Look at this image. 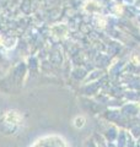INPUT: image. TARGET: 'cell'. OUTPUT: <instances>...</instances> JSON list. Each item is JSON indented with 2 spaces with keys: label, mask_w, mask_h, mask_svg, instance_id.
<instances>
[{
  "label": "cell",
  "mask_w": 140,
  "mask_h": 147,
  "mask_svg": "<svg viewBox=\"0 0 140 147\" xmlns=\"http://www.w3.org/2000/svg\"><path fill=\"white\" fill-rule=\"evenodd\" d=\"M41 0H0V59L31 42Z\"/></svg>",
  "instance_id": "6da1fadb"
},
{
  "label": "cell",
  "mask_w": 140,
  "mask_h": 147,
  "mask_svg": "<svg viewBox=\"0 0 140 147\" xmlns=\"http://www.w3.org/2000/svg\"><path fill=\"white\" fill-rule=\"evenodd\" d=\"M32 147H65V145H64V141L60 137L47 136L36 141Z\"/></svg>",
  "instance_id": "7a4b0ae2"
}]
</instances>
